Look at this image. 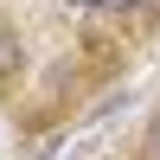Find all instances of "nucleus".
Masks as SVG:
<instances>
[{
  "label": "nucleus",
  "mask_w": 160,
  "mask_h": 160,
  "mask_svg": "<svg viewBox=\"0 0 160 160\" xmlns=\"http://www.w3.org/2000/svg\"><path fill=\"white\" fill-rule=\"evenodd\" d=\"M154 160H160V135H154Z\"/></svg>",
  "instance_id": "obj_2"
},
{
  "label": "nucleus",
  "mask_w": 160,
  "mask_h": 160,
  "mask_svg": "<svg viewBox=\"0 0 160 160\" xmlns=\"http://www.w3.org/2000/svg\"><path fill=\"white\" fill-rule=\"evenodd\" d=\"M71 7H122V0H71Z\"/></svg>",
  "instance_id": "obj_1"
},
{
  "label": "nucleus",
  "mask_w": 160,
  "mask_h": 160,
  "mask_svg": "<svg viewBox=\"0 0 160 160\" xmlns=\"http://www.w3.org/2000/svg\"><path fill=\"white\" fill-rule=\"evenodd\" d=\"M122 7H135V0H122Z\"/></svg>",
  "instance_id": "obj_3"
},
{
  "label": "nucleus",
  "mask_w": 160,
  "mask_h": 160,
  "mask_svg": "<svg viewBox=\"0 0 160 160\" xmlns=\"http://www.w3.org/2000/svg\"><path fill=\"white\" fill-rule=\"evenodd\" d=\"M0 51H7V38H0Z\"/></svg>",
  "instance_id": "obj_4"
}]
</instances>
